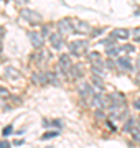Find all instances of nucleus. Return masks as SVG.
Here are the masks:
<instances>
[{
	"label": "nucleus",
	"instance_id": "f257e3e1",
	"mask_svg": "<svg viewBox=\"0 0 140 148\" xmlns=\"http://www.w3.org/2000/svg\"><path fill=\"white\" fill-rule=\"evenodd\" d=\"M68 46H69V51H71L73 56H82V54L86 53V49H87V41L78 40V41H71Z\"/></svg>",
	"mask_w": 140,
	"mask_h": 148
},
{
	"label": "nucleus",
	"instance_id": "f03ea898",
	"mask_svg": "<svg viewBox=\"0 0 140 148\" xmlns=\"http://www.w3.org/2000/svg\"><path fill=\"white\" fill-rule=\"evenodd\" d=\"M58 32L63 35V36H66V35H71L73 32H76L74 30V23L69 20V18H63V20L58 21Z\"/></svg>",
	"mask_w": 140,
	"mask_h": 148
},
{
	"label": "nucleus",
	"instance_id": "7ed1b4c3",
	"mask_svg": "<svg viewBox=\"0 0 140 148\" xmlns=\"http://www.w3.org/2000/svg\"><path fill=\"white\" fill-rule=\"evenodd\" d=\"M78 92H79V95H81L82 99H92V97H94L91 84L86 82V81H79V82H78Z\"/></svg>",
	"mask_w": 140,
	"mask_h": 148
},
{
	"label": "nucleus",
	"instance_id": "20e7f679",
	"mask_svg": "<svg viewBox=\"0 0 140 148\" xmlns=\"http://www.w3.org/2000/svg\"><path fill=\"white\" fill-rule=\"evenodd\" d=\"M22 16L25 20H28L30 23H40L41 21V15L35 10H30V8H23L22 10Z\"/></svg>",
	"mask_w": 140,
	"mask_h": 148
},
{
	"label": "nucleus",
	"instance_id": "39448f33",
	"mask_svg": "<svg viewBox=\"0 0 140 148\" xmlns=\"http://www.w3.org/2000/svg\"><path fill=\"white\" fill-rule=\"evenodd\" d=\"M91 106L94 107V109H102V107H106V106L109 107V99L104 97L102 94H96L91 99Z\"/></svg>",
	"mask_w": 140,
	"mask_h": 148
},
{
	"label": "nucleus",
	"instance_id": "423d86ee",
	"mask_svg": "<svg viewBox=\"0 0 140 148\" xmlns=\"http://www.w3.org/2000/svg\"><path fill=\"white\" fill-rule=\"evenodd\" d=\"M49 43H51V46L54 48V49H61V48H63V45H65V43H63V35H61V33H51V35H49Z\"/></svg>",
	"mask_w": 140,
	"mask_h": 148
},
{
	"label": "nucleus",
	"instance_id": "0eeeda50",
	"mask_svg": "<svg viewBox=\"0 0 140 148\" xmlns=\"http://www.w3.org/2000/svg\"><path fill=\"white\" fill-rule=\"evenodd\" d=\"M28 38H30V41L35 48H41L45 43V36L43 35H40V33H35V32H30L28 33Z\"/></svg>",
	"mask_w": 140,
	"mask_h": 148
},
{
	"label": "nucleus",
	"instance_id": "6e6552de",
	"mask_svg": "<svg viewBox=\"0 0 140 148\" xmlns=\"http://www.w3.org/2000/svg\"><path fill=\"white\" fill-rule=\"evenodd\" d=\"M87 58H89V61L92 63V66H101V68L106 66V63L102 61V54L97 53V51H91V53L87 54Z\"/></svg>",
	"mask_w": 140,
	"mask_h": 148
},
{
	"label": "nucleus",
	"instance_id": "1a4fd4ad",
	"mask_svg": "<svg viewBox=\"0 0 140 148\" xmlns=\"http://www.w3.org/2000/svg\"><path fill=\"white\" fill-rule=\"evenodd\" d=\"M117 66L122 71H129V73H132L134 71V66H132V63H130V59L129 58H125V56H120V58H117Z\"/></svg>",
	"mask_w": 140,
	"mask_h": 148
},
{
	"label": "nucleus",
	"instance_id": "9d476101",
	"mask_svg": "<svg viewBox=\"0 0 140 148\" xmlns=\"http://www.w3.org/2000/svg\"><path fill=\"white\" fill-rule=\"evenodd\" d=\"M130 35H132V33H130L127 28H114L112 30V36L115 38V40H127Z\"/></svg>",
	"mask_w": 140,
	"mask_h": 148
},
{
	"label": "nucleus",
	"instance_id": "9b49d317",
	"mask_svg": "<svg viewBox=\"0 0 140 148\" xmlns=\"http://www.w3.org/2000/svg\"><path fill=\"white\" fill-rule=\"evenodd\" d=\"M74 30L78 33H89L91 32V27H89V23H86V21L76 20L74 21Z\"/></svg>",
	"mask_w": 140,
	"mask_h": 148
},
{
	"label": "nucleus",
	"instance_id": "f8f14e48",
	"mask_svg": "<svg viewBox=\"0 0 140 148\" xmlns=\"http://www.w3.org/2000/svg\"><path fill=\"white\" fill-rule=\"evenodd\" d=\"M59 64H61V66H63L65 69H69L71 66H73L69 54H61V56H59Z\"/></svg>",
	"mask_w": 140,
	"mask_h": 148
},
{
	"label": "nucleus",
	"instance_id": "ddd939ff",
	"mask_svg": "<svg viewBox=\"0 0 140 148\" xmlns=\"http://www.w3.org/2000/svg\"><path fill=\"white\" fill-rule=\"evenodd\" d=\"M33 82L35 84H46L48 82V79H46V74H43V73H38V74H33Z\"/></svg>",
	"mask_w": 140,
	"mask_h": 148
},
{
	"label": "nucleus",
	"instance_id": "4468645a",
	"mask_svg": "<svg viewBox=\"0 0 140 148\" xmlns=\"http://www.w3.org/2000/svg\"><path fill=\"white\" fill-rule=\"evenodd\" d=\"M5 76L7 77H10V79H20V73L16 71L15 68H5Z\"/></svg>",
	"mask_w": 140,
	"mask_h": 148
},
{
	"label": "nucleus",
	"instance_id": "2eb2a0df",
	"mask_svg": "<svg viewBox=\"0 0 140 148\" xmlns=\"http://www.w3.org/2000/svg\"><path fill=\"white\" fill-rule=\"evenodd\" d=\"M68 71H71V77H76V79H81V77H82L81 66H71Z\"/></svg>",
	"mask_w": 140,
	"mask_h": 148
},
{
	"label": "nucleus",
	"instance_id": "dca6fc26",
	"mask_svg": "<svg viewBox=\"0 0 140 148\" xmlns=\"http://www.w3.org/2000/svg\"><path fill=\"white\" fill-rule=\"evenodd\" d=\"M46 79H48L49 84L53 86H59V77L56 76L54 73H46Z\"/></svg>",
	"mask_w": 140,
	"mask_h": 148
},
{
	"label": "nucleus",
	"instance_id": "f3484780",
	"mask_svg": "<svg viewBox=\"0 0 140 148\" xmlns=\"http://www.w3.org/2000/svg\"><path fill=\"white\" fill-rule=\"evenodd\" d=\"M120 53H122V48H119V46L107 48V54H109V58H115V56H119Z\"/></svg>",
	"mask_w": 140,
	"mask_h": 148
},
{
	"label": "nucleus",
	"instance_id": "a211bd4d",
	"mask_svg": "<svg viewBox=\"0 0 140 148\" xmlns=\"http://www.w3.org/2000/svg\"><path fill=\"white\" fill-rule=\"evenodd\" d=\"M107 99H109V104H110V102H124V97L119 94V92H114V94H110Z\"/></svg>",
	"mask_w": 140,
	"mask_h": 148
},
{
	"label": "nucleus",
	"instance_id": "6ab92c4d",
	"mask_svg": "<svg viewBox=\"0 0 140 148\" xmlns=\"http://www.w3.org/2000/svg\"><path fill=\"white\" fill-rule=\"evenodd\" d=\"M137 123H139V122H135L134 119H129V120L125 122V125H124V130H125V132H130V130H132V128H134L135 125H137Z\"/></svg>",
	"mask_w": 140,
	"mask_h": 148
},
{
	"label": "nucleus",
	"instance_id": "aec40b11",
	"mask_svg": "<svg viewBox=\"0 0 140 148\" xmlns=\"http://www.w3.org/2000/svg\"><path fill=\"white\" fill-rule=\"evenodd\" d=\"M92 84L96 86L97 89H104V84H102V77H99V76H96V77H92Z\"/></svg>",
	"mask_w": 140,
	"mask_h": 148
},
{
	"label": "nucleus",
	"instance_id": "412c9836",
	"mask_svg": "<svg viewBox=\"0 0 140 148\" xmlns=\"http://www.w3.org/2000/svg\"><path fill=\"white\" fill-rule=\"evenodd\" d=\"M56 76L59 77V81H66V79H68V76L65 74V71H63L61 66H56Z\"/></svg>",
	"mask_w": 140,
	"mask_h": 148
},
{
	"label": "nucleus",
	"instance_id": "4be33fe9",
	"mask_svg": "<svg viewBox=\"0 0 140 148\" xmlns=\"http://www.w3.org/2000/svg\"><path fill=\"white\" fill-rule=\"evenodd\" d=\"M59 135V132L58 130H51V132H46L43 135V137H41V140H48V138H53V137H58Z\"/></svg>",
	"mask_w": 140,
	"mask_h": 148
},
{
	"label": "nucleus",
	"instance_id": "5701e85b",
	"mask_svg": "<svg viewBox=\"0 0 140 148\" xmlns=\"http://www.w3.org/2000/svg\"><path fill=\"white\" fill-rule=\"evenodd\" d=\"M8 95H10V90L7 89V87H3V86H0V99H5Z\"/></svg>",
	"mask_w": 140,
	"mask_h": 148
},
{
	"label": "nucleus",
	"instance_id": "b1692460",
	"mask_svg": "<svg viewBox=\"0 0 140 148\" xmlns=\"http://www.w3.org/2000/svg\"><path fill=\"white\" fill-rule=\"evenodd\" d=\"M12 132H13V125H7V127L2 130V135H3V137H8Z\"/></svg>",
	"mask_w": 140,
	"mask_h": 148
},
{
	"label": "nucleus",
	"instance_id": "393cba45",
	"mask_svg": "<svg viewBox=\"0 0 140 148\" xmlns=\"http://www.w3.org/2000/svg\"><path fill=\"white\" fill-rule=\"evenodd\" d=\"M132 36H134V40L137 43H140V28H135L134 32H132Z\"/></svg>",
	"mask_w": 140,
	"mask_h": 148
},
{
	"label": "nucleus",
	"instance_id": "a878e982",
	"mask_svg": "<svg viewBox=\"0 0 140 148\" xmlns=\"http://www.w3.org/2000/svg\"><path fill=\"white\" fill-rule=\"evenodd\" d=\"M104 63H106V66H107L109 69H115V64H117V63H114L112 59H107V61H104Z\"/></svg>",
	"mask_w": 140,
	"mask_h": 148
},
{
	"label": "nucleus",
	"instance_id": "bb28decb",
	"mask_svg": "<svg viewBox=\"0 0 140 148\" xmlns=\"http://www.w3.org/2000/svg\"><path fill=\"white\" fill-rule=\"evenodd\" d=\"M101 43H102V45H106V46H110V45H114L115 41H114L112 38H106V40H102Z\"/></svg>",
	"mask_w": 140,
	"mask_h": 148
},
{
	"label": "nucleus",
	"instance_id": "cd10ccee",
	"mask_svg": "<svg viewBox=\"0 0 140 148\" xmlns=\"http://www.w3.org/2000/svg\"><path fill=\"white\" fill-rule=\"evenodd\" d=\"M122 51H127V53H134V46H132V45H125V46H122Z\"/></svg>",
	"mask_w": 140,
	"mask_h": 148
},
{
	"label": "nucleus",
	"instance_id": "c85d7f7f",
	"mask_svg": "<svg viewBox=\"0 0 140 148\" xmlns=\"http://www.w3.org/2000/svg\"><path fill=\"white\" fill-rule=\"evenodd\" d=\"M5 147H10V143L5 142V140H2V142H0V148H5Z\"/></svg>",
	"mask_w": 140,
	"mask_h": 148
},
{
	"label": "nucleus",
	"instance_id": "c756f323",
	"mask_svg": "<svg viewBox=\"0 0 140 148\" xmlns=\"http://www.w3.org/2000/svg\"><path fill=\"white\" fill-rule=\"evenodd\" d=\"M134 107L140 110V97H139V99H135V102H134Z\"/></svg>",
	"mask_w": 140,
	"mask_h": 148
},
{
	"label": "nucleus",
	"instance_id": "7c9ffc66",
	"mask_svg": "<svg viewBox=\"0 0 140 148\" xmlns=\"http://www.w3.org/2000/svg\"><path fill=\"white\" fill-rule=\"evenodd\" d=\"M49 27H43V36H49Z\"/></svg>",
	"mask_w": 140,
	"mask_h": 148
},
{
	"label": "nucleus",
	"instance_id": "2f4dec72",
	"mask_svg": "<svg viewBox=\"0 0 140 148\" xmlns=\"http://www.w3.org/2000/svg\"><path fill=\"white\" fill-rule=\"evenodd\" d=\"M23 143V140H15V142H13V145H22Z\"/></svg>",
	"mask_w": 140,
	"mask_h": 148
},
{
	"label": "nucleus",
	"instance_id": "473e14b6",
	"mask_svg": "<svg viewBox=\"0 0 140 148\" xmlns=\"http://www.w3.org/2000/svg\"><path fill=\"white\" fill-rule=\"evenodd\" d=\"M13 2H16V3H25L27 0H13Z\"/></svg>",
	"mask_w": 140,
	"mask_h": 148
},
{
	"label": "nucleus",
	"instance_id": "72a5a7b5",
	"mask_svg": "<svg viewBox=\"0 0 140 148\" xmlns=\"http://www.w3.org/2000/svg\"><path fill=\"white\" fill-rule=\"evenodd\" d=\"M3 33H5V32H3V28H2V27H0V38H2V36H3Z\"/></svg>",
	"mask_w": 140,
	"mask_h": 148
},
{
	"label": "nucleus",
	"instance_id": "f704fd0d",
	"mask_svg": "<svg viewBox=\"0 0 140 148\" xmlns=\"http://www.w3.org/2000/svg\"><path fill=\"white\" fill-rule=\"evenodd\" d=\"M139 123H140V117H139Z\"/></svg>",
	"mask_w": 140,
	"mask_h": 148
}]
</instances>
